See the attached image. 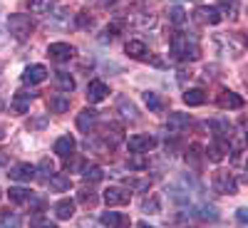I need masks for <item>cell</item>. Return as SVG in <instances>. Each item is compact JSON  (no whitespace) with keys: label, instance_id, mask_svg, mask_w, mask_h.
<instances>
[{"label":"cell","instance_id":"cell-20","mask_svg":"<svg viewBox=\"0 0 248 228\" xmlns=\"http://www.w3.org/2000/svg\"><path fill=\"white\" fill-rule=\"evenodd\" d=\"M32 92H17L15 97H13V109L17 112V114H25L28 109H30V102H32Z\"/></svg>","mask_w":248,"mask_h":228},{"label":"cell","instance_id":"cell-16","mask_svg":"<svg viewBox=\"0 0 248 228\" xmlns=\"http://www.w3.org/2000/svg\"><path fill=\"white\" fill-rule=\"evenodd\" d=\"M102 141L109 144V147H114V144L122 141V127L119 124H107V127H102Z\"/></svg>","mask_w":248,"mask_h":228},{"label":"cell","instance_id":"cell-39","mask_svg":"<svg viewBox=\"0 0 248 228\" xmlns=\"http://www.w3.org/2000/svg\"><path fill=\"white\" fill-rule=\"evenodd\" d=\"M117 32H119V25H107V28H105V32H102V35H105L102 40H107V37H114Z\"/></svg>","mask_w":248,"mask_h":228},{"label":"cell","instance_id":"cell-12","mask_svg":"<svg viewBox=\"0 0 248 228\" xmlns=\"http://www.w3.org/2000/svg\"><path fill=\"white\" fill-rule=\"evenodd\" d=\"M102 226H107V228H127L129 226V218L124 216V213H114V211H107V213H102Z\"/></svg>","mask_w":248,"mask_h":228},{"label":"cell","instance_id":"cell-27","mask_svg":"<svg viewBox=\"0 0 248 228\" xmlns=\"http://www.w3.org/2000/svg\"><path fill=\"white\" fill-rule=\"evenodd\" d=\"M55 82H57V90H62V92H72L75 90V79L67 75V72H57V77H55Z\"/></svg>","mask_w":248,"mask_h":228},{"label":"cell","instance_id":"cell-36","mask_svg":"<svg viewBox=\"0 0 248 228\" xmlns=\"http://www.w3.org/2000/svg\"><path fill=\"white\" fill-rule=\"evenodd\" d=\"M75 23H77V28L87 30V28H92V15H87V13H77Z\"/></svg>","mask_w":248,"mask_h":228},{"label":"cell","instance_id":"cell-30","mask_svg":"<svg viewBox=\"0 0 248 228\" xmlns=\"http://www.w3.org/2000/svg\"><path fill=\"white\" fill-rule=\"evenodd\" d=\"M127 167H129L132 171H141V169H147V167H149V159L144 156V154H132L129 161H127Z\"/></svg>","mask_w":248,"mask_h":228},{"label":"cell","instance_id":"cell-37","mask_svg":"<svg viewBox=\"0 0 248 228\" xmlns=\"http://www.w3.org/2000/svg\"><path fill=\"white\" fill-rule=\"evenodd\" d=\"M37 171H43L45 176H52L55 174V164L50 159H43V161H40V167H37Z\"/></svg>","mask_w":248,"mask_h":228},{"label":"cell","instance_id":"cell-32","mask_svg":"<svg viewBox=\"0 0 248 228\" xmlns=\"http://www.w3.org/2000/svg\"><path fill=\"white\" fill-rule=\"evenodd\" d=\"M141 211H147V213H159L161 211V203H159V196H147L141 201Z\"/></svg>","mask_w":248,"mask_h":228},{"label":"cell","instance_id":"cell-43","mask_svg":"<svg viewBox=\"0 0 248 228\" xmlns=\"http://www.w3.org/2000/svg\"><path fill=\"white\" fill-rule=\"evenodd\" d=\"M137 228H154V226H149V223H144V221H141V223H139Z\"/></svg>","mask_w":248,"mask_h":228},{"label":"cell","instance_id":"cell-2","mask_svg":"<svg viewBox=\"0 0 248 228\" xmlns=\"http://www.w3.org/2000/svg\"><path fill=\"white\" fill-rule=\"evenodd\" d=\"M8 32L15 40H28L32 32V20L28 15H10L8 17Z\"/></svg>","mask_w":248,"mask_h":228},{"label":"cell","instance_id":"cell-44","mask_svg":"<svg viewBox=\"0 0 248 228\" xmlns=\"http://www.w3.org/2000/svg\"><path fill=\"white\" fill-rule=\"evenodd\" d=\"M243 40H246V45H248V30H246V32H243Z\"/></svg>","mask_w":248,"mask_h":228},{"label":"cell","instance_id":"cell-7","mask_svg":"<svg viewBox=\"0 0 248 228\" xmlns=\"http://www.w3.org/2000/svg\"><path fill=\"white\" fill-rule=\"evenodd\" d=\"M132 194L127 189H119V186H109V189L105 191V203L107 206H124V203H129Z\"/></svg>","mask_w":248,"mask_h":228},{"label":"cell","instance_id":"cell-8","mask_svg":"<svg viewBox=\"0 0 248 228\" xmlns=\"http://www.w3.org/2000/svg\"><path fill=\"white\" fill-rule=\"evenodd\" d=\"M8 176L13 181H32L37 176V167H32V164H15Z\"/></svg>","mask_w":248,"mask_h":228},{"label":"cell","instance_id":"cell-17","mask_svg":"<svg viewBox=\"0 0 248 228\" xmlns=\"http://www.w3.org/2000/svg\"><path fill=\"white\" fill-rule=\"evenodd\" d=\"M226 149H229V141H223V139H214L209 147H206V156H209L211 161H221Z\"/></svg>","mask_w":248,"mask_h":228},{"label":"cell","instance_id":"cell-25","mask_svg":"<svg viewBox=\"0 0 248 228\" xmlns=\"http://www.w3.org/2000/svg\"><path fill=\"white\" fill-rule=\"evenodd\" d=\"M50 109L62 114V112H67L70 109V94H60V97H52L50 99Z\"/></svg>","mask_w":248,"mask_h":228},{"label":"cell","instance_id":"cell-11","mask_svg":"<svg viewBox=\"0 0 248 228\" xmlns=\"http://www.w3.org/2000/svg\"><path fill=\"white\" fill-rule=\"evenodd\" d=\"M216 102H218L221 109H241L243 107V97L236 94V92H229V90H223Z\"/></svg>","mask_w":248,"mask_h":228},{"label":"cell","instance_id":"cell-46","mask_svg":"<svg viewBox=\"0 0 248 228\" xmlns=\"http://www.w3.org/2000/svg\"><path fill=\"white\" fill-rule=\"evenodd\" d=\"M246 144H248V132H246Z\"/></svg>","mask_w":248,"mask_h":228},{"label":"cell","instance_id":"cell-13","mask_svg":"<svg viewBox=\"0 0 248 228\" xmlns=\"http://www.w3.org/2000/svg\"><path fill=\"white\" fill-rule=\"evenodd\" d=\"M189 114H181V112H171L169 114V119H167V129L171 132V134H179L184 127H189Z\"/></svg>","mask_w":248,"mask_h":228},{"label":"cell","instance_id":"cell-42","mask_svg":"<svg viewBox=\"0 0 248 228\" xmlns=\"http://www.w3.org/2000/svg\"><path fill=\"white\" fill-rule=\"evenodd\" d=\"M5 161H8V156H5L3 152H0V167H3V164H5Z\"/></svg>","mask_w":248,"mask_h":228},{"label":"cell","instance_id":"cell-10","mask_svg":"<svg viewBox=\"0 0 248 228\" xmlns=\"http://www.w3.org/2000/svg\"><path fill=\"white\" fill-rule=\"evenodd\" d=\"M109 94V87L105 85V82H99V79H92L90 85H87V102H92V105H97V102H102Z\"/></svg>","mask_w":248,"mask_h":228},{"label":"cell","instance_id":"cell-40","mask_svg":"<svg viewBox=\"0 0 248 228\" xmlns=\"http://www.w3.org/2000/svg\"><path fill=\"white\" fill-rule=\"evenodd\" d=\"M35 228H57V226H55V223H47V221H37Z\"/></svg>","mask_w":248,"mask_h":228},{"label":"cell","instance_id":"cell-14","mask_svg":"<svg viewBox=\"0 0 248 228\" xmlns=\"http://www.w3.org/2000/svg\"><path fill=\"white\" fill-rule=\"evenodd\" d=\"M75 139L70 137V134H65V137H60L57 141H55V154L57 156H62V159H67V156H72V152H75Z\"/></svg>","mask_w":248,"mask_h":228},{"label":"cell","instance_id":"cell-15","mask_svg":"<svg viewBox=\"0 0 248 228\" xmlns=\"http://www.w3.org/2000/svg\"><path fill=\"white\" fill-rule=\"evenodd\" d=\"M94 124H97V112H94V109L87 107V109H82V112L77 114V129H79V132H90Z\"/></svg>","mask_w":248,"mask_h":228},{"label":"cell","instance_id":"cell-45","mask_svg":"<svg viewBox=\"0 0 248 228\" xmlns=\"http://www.w3.org/2000/svg\"><path fill=\"white\" fill-rule=\"evenodd\" d=\"M0 139H3V127H0Z\"/></svg>","mask_w":248,"mask_h":228},{"label":"cell","instance_id":"cell-38","mask_svg":"<svg viewBox=\"0 0 248 228\" xmlns=\"http://www.w3.org/2000/svg\"><path fill=\"white\" fill-rule=\"evenodd\" d=\"M236 221L243 223V226H248V209H238L236 211Z\"/></svg>","mask_w":248,"mask_h":228},{"label":"cell","instance_id":"cell-34","mask_svg":"<svg viewBox=\"0 0 248 228\" xmlns=\"http://www.w3.org/2000/svg\"><path fill=\"white\" fill-rule=\"evenodd\" d=\"M196 216H199V218H203V221H218V213H216L214 206H201Z\"/></svg>","mask_w":248,"mask_h":228},{"label":"cell","instance_id":"cell-23","mask_svg":"<svg viewBox=\"0 0 248 228\" xmlns=\"http://www.w3.org/2000/svg\"><path fill=\"white\" fill-rule=\"evenodd\" d=\"M8 198H10L13 203H28V201L32 198V194H30L28 189H20V186H13V189L8 191Z\"/></svg>","mask_w":248,"mask_h":228},{"label":"cell","instance_id":"cell-47","mask_svg":"<svg viewBox=\"0 0 248 228\" xmlns=\"http://www.w3.org/2000/svg\"><path fill=\"white\" fill-rule=\"evenodd\" d=\"M246 171H248V161H246Z\"/></svg>","mask_w":248,"mask_h":228},{"label":"cell","instance_id":"cell-18","mask_svg":"<svg viewBox=\"0 0 248 228\" xmlns=\"http://www.w3.org/2000/svg\"><path fill=\"white\" fill-rule=\"evenodd\" d=\"M47 186H50V189L52 191H70L72 189V181H70V176L67 174H52L50 179H47Z\"/></svg>","mask_w":248,"mask_h":228},{"label":"cell","instance_id":"cell-9","mask_svg":"<svg viewBox=\"0 0 248 228\" xmlns=\"http://www.w3.org/2000/svg\"><path fill=\"white\" fill-rule=\"evenodd\" d=\"M47 79V67L45 65H30L23 72V82L25 85H40V82Z\"/></svg>","mask_w":248,"mask_h":228},{"label":"cell","instance_id":"cell-41","mask_svg":"<svg viewBox=\"0 0 248 228\" xmlns=\"http://www.w3.org/2000/svg\"><path fill=\"white\" fill-rule=\"evenodd\" d=\"M114 3H117V0H99L102 8H109V5H114Z\"/></svg>","mask_w":248,"mask_h":228},{"label":"cell","instance_id":"cell-22","mask_svg":"<svg viewBox=\"0 0 248 228\" xmlns=\"http://www.w3.org/2000/svg\"><path fill=\"white\" fill-rule=\"evenodd\" d=\"M184 102H186L189 107H201L203 102H206V92H203V90H186Z\"/></svg>","mask_w":248,"mask_h":228},{"label":"cell","instance_id":"cell-1","mask_svg":"<svg viewBox=\"0 0 248 228\" xmlns=\"http://www.w3.org/2000/svg\"><path fill=\"white\" fill-rule=\"evenodd\" d=\"M169 47H171V55L176 60H199L201 57V47L194 37L184 35V32H174L171 40H169Z\"/></svg>","mask_w":248,"mask_h":228},{"label":"cell","instance_id":"cell-29","mask_svg":"<svg viewBox=\"0 0 248 228\" xmlns=\"http://www.w3.org/2000/svg\"><path fill=\"white\" fill-rule=\"evenodd\" d=\"M57 0H28V8L32 13H50V8H55Z\"/></svg>","mask_w":248,"mask_h":228},{"label":"cell","instance_id":"cell-4","mask_svg":"<svg viewBox=\"0 0 248 228\" xmlns=\"http://www.w3.org/2000/svg\"><path fill=\"white\" fill-rule=\"evenodd\" d=\"M127 147H129V152H132V154L152 152V149L156 147V137H152V134H134V137H129Z\"/></svg>","mask_w":248,"mask_h":228},{"label":"cell","instance_id":"cell-3","mask_svg":"<svg viewBox=\"0 0 248 228\" xmlns=\"http://www.w3.org/2000/svg\"><path fill=\"white\" fill-rule=\"evenodd\" d=\"M214 189H216V194L233 196L236 189H238V183H236L233 174H229V171H216V174H214Z\"/></svg>","mask_w":248,"mask_h":228},{"label":"cell","instance_id":"cell-21","mask_svg":"<svg viewBox=\"0 0 248 228\" xmlns=\"http://www.w3.org/2000/svg\"><path fill=\"white\" fill-rule=\"evenodd\" d=\"M124 50H127V55L134 57V60H144V57H147V45L139 43V40H129Z\"/></svg>","mask_w":248,"mask_h":228},{"label":"cell","instance_id":"cell-26","mask_svg":"<svg viewBox=\"0 0 248 228\" xmlns=\"http://www.w3.org/2000/svg\"><path fill=\"white\" fill-rule=\"evenodd\" d=\"M117 109L122 112V117H127V119H137V107L132 105V102L127 97H119L117 102Z\"/></svg>","mask_w":248,"mask_h":228},{"label":"cell","instance_id":"cell-6","mask_svg":"<svg viewBox=\"0 0 248 228\" xmlns=\"http://www.w3.org/2000/svg\"><path fill=\"white\" fill-rule=\"evenodd\" d=\"M47 55H50V60H55V62H67V60L75 57V47L67 45V43H52V45L47 47Z\"/></svg>","mask_w":248,"mask_h":228},{"label":"cell","instance_id":"cell-19","mask_svg":"<svg viewBox=\"0 0 248 228\" xmlns=\"http://www.w3.org/2000/svg\"><path fill=\"white\" fill-rule=\"evenodd\" d=\"M55 216H57L60 221L72 218V216H75V201H70V198L57 201V203H55Z\"/></svg>","mask_w":248,"mask_h":228},{"label":"cell","instance_id":"cell-28","mask_svg":"<svg viewBox=\"0 0 248 228\" xmlns=\"http://www.w3.org/2000/svg\"><path fill=\"white\" fill-rule=\"evenodd\" d=\"M144 105H147L152 112H161L164 109V102L156 92H144Z\"/></svg>","mask_w":248,"mask_h":228},{"label":"cell","instance_id":"cell-31","mask_svg":"<svg viewBox=\"0 0 248 228\" xmlns=\"http://www.w3.org/2000/svg\"><path fill=\"white\" fill-rule=\"evenodd\" d=\"M167 15H169V23H171V25H176V28L186 23V13H184V8H179V5L169 8V10H167Z\"/></svg>","mask_w":248,"mask_h":228},{"label":"cell","instance_id":"cell-24","mask_svg":"<svg viewBox=\"0 0 248 228\" xmlns=\"http://www.w3.org/2000/svg\"><path fill=\"white\" fill-rule=\"evenodd\" d=\"M20 223H23V218H20V213H13V211H3V216H0V228H20Z\"/></svg>","mask_w":248,"mask_h":228},{"label":"cell","instance_id":"cell-5","mask_svg":"<svg viewBox=\"0 0 248 228\" xmlns=\"http://www.w3.org/2000/svg\"><path fill=\"white\" fill-rule=\"evenodd\" d=\"M194 20H196L199 25H218L221 20H223V15H221V10H218V8L201 5V8H196V10H194Z\"/></svg>","mask_w":248,"mask_h":228},{"label":"cell","instance_id":"cell-35","mask_svg":"<svg viewBox=\"0 0 248 228\" xmlns=\"http://www.w3.org/2000/svg\"><path fill=\"white\" fill-rule=\"evenodd\" d=\"M79 201L90 209V206H94V203H97V194H94L92 189H82V191H79Z\"/></svg>","mask_w":248,"mask_h":228},{"label":"cell","instance_id":"cell-33","mask_svg":"<svg viewBox=\"0 0 248 228\" xmlns=\"http://www.w3.org/2000/svg\"><path fill=\"white\" fill-rule=\"evenodd\" d=\"M82 176H85V181H99L105 174H102L99 167H85V169H82Z\"/></svg>","mask_w":248,"mask_h":228}]
</instances>
